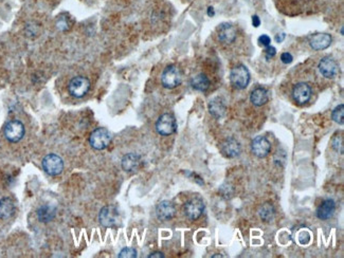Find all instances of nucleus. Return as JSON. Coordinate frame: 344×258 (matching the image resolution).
<instances>
[{
  "mask_svg": "<svg viewBox=\"0 0 344 258\" xmlns=\"http://www.w3.org/2000/svg\"><path fill=\"white\" fill-rule=\"evenodd\" d=\"M231 85L236 89H245L250 82V72L244 64L234 67L230 73Z\"/></svg>",
  "mask_w": 344,
  "mask_h": 258,
  "instance_id": "obj_1",
  "label": "nucleus"
},
{
  "mask_svg": "<svg viewBox=\"0 0 344 258\" xmlns=\"http://www.w3.org/2000/svg\"><path fill=\"white\" fill-rule=\"evenodd\" d=\"M26 134V129L24 124L18 120L10 121L6 124L4 129L5 138L10 143H18L23 140Z\"/></svg>",
  "mask_w": 344,
  "mask_h": 258,
  "instance_id": "obj_2",
  "label": "nucleus"
},
{
  "mask_svg": "<svg viewBox=\"0 0 344 258\" xmlns=\"http://www.w3.org/2000/svg\"><path fill=\"white\" fill-rule=\"evenodd\" d=\"M182 82V74L178 67L170 64L167 66L161 75V83H162L163 87L167 89H174L181 84Z\"/></svg>",
  "mask_w": 344,
  "mask_h": 258,
  "instance_id": "obj_3",
  "label": "nucleus"
},
{
  "mask_svg": "<svg viewBox=\"0 0 344 258\" xmlns=\"http://www.w3.org/2000/svg\"><path fill=\"white\" fill-rule=\"evenodd\" d=\"M90 81L85 77H75L73 78L68 84V91L69 93L77 99L84 98L90 90Z\"/></svg>",
  "mask_w": 344,
  "mask_h": 258,
  "instance_id": "obj_4",
  "label": "nucleus"
},
{
  "mask_svg": "<svg viewBox=\"0 0 344 258\" xmlns=\"http://www.w3.org/2000/svg\"><path fill=\"white\" fill-rule=\"evenodd\" d=\"M120 211L114 206L104 207L99 214V221L105 228L117 227L120 222Z\"/></svg>",
  "mask_w": 344,
  "mask_h": 258,
  "instance_id": "obj_5",
  "label": "nucleus"
},
{
  "mask_svg": "<svg viewBox=\"0 0 344 258\" xmlns=\"http://www.w3.org/2000/svg\"><path fill=\"white\" fill-rule=\"evenodd\" d=\"M111 142V134L106 128L100 127L92 132L89 138V143L92 148L96 150H103Z\"/></svg>",
  "mask_w": 344,
  "mask_h": 258,
  "instance_id": "obj_6",
  "label": "nucleus"
},
{
  "mask_svg": "<svg viewBox=\"0 0 344 258\" xmlns=\"http://www.w3.org/2000/svg\"><path fill=\"white\" fill-rule=\"evenodd\" d=\"M176 129L177 123L173 115L169 113H164L159 116V119L156 123V131L159 135L167 137L173 135L176 132Z\"/></svg>",
  "mask_w": 344,
  "mask_h": 258,
  "instance_id": "obj_7",
  "label": "nucleus"
},
{
  "mask_svg": "<svg viewBox=\"0 0 344 258\" xmlns=\"http://www.w3.org/2000/svg\"><path fill=\"white\" fill-rule=\"evenodd\" d=\"M42 168L50 176H59L64 169L63 159L55 154L47 155L42 159Z\"/></svg>",
  "mask_w": 344,
  "mask_h": 258,
  "instance_id": "obj_8",
  "label": "nucleus"
},
{
  "mask_svg": "<svg viewBox=\"0 0 344 258\" xmlns=\"http://www.w3.org/2000/svg\"><path fill=\"white\" fill-rule=\"evenodd\" d=\"M320 73L326 79H334L339 73V64L331 57H323L319 62Z\"/></svg>",
  "mask_w": 344,
  "mask_h": 258,
  "instance_id": "obj_9",
  "label": "nucleus"
},
{
  "mask_svg": "<svg viewBox=\"0 0 344 258\" xmlns=\"http://www.w3.org/2000/svg\"><path fill=\"white\" fill-rule=\"evenodd\" d=\"M205 211V203L199 198L188 201L185 206V214L190 220H197Z\"/></svg>",
  "mask_w": 344,
  "mask_h": 258,
  "instance_id": "obj_10",
  "label": "nucleus"
},
{
  "mask_svg": "<svg viewBox=\"0 0 344 258\" xmlns=\"http://www.w3.org/2000/svg\"><path fill=\"white\" fill-rule=\"evenodd\" d=\"M271 144L268 141V139L263 136L256 137L251 143V150L252 153L259 158H265L268 154L270 153Z\"/></svg>",
  "mask_w": 344,
  "mask_h": 258,
  "instance_id": "obj_11",
  "label": "nucleus"
},
{
  "mask_svg": "<svg viewBox=\"0 0 344 258\" xmlns=\"http://www.w3.org/2000/svg\"><path fill=\"white\" fill-rule=\"evenodd\" d=\"M156 214L159 220L167 221L174 218V216L176 215V208L170 201H167V200L161 201L157 206Z\"/></svg>",
  "mask_w": 344,
  "mask_h": 258,
  "instance_id": "obj_12",
  "label": "nucleus"
},
{
  "mask_svg": "<svg viewBox=\"0 0 344 258\" xmlns=\"http://www.w3.org/2000/svg\"><path fill=\"white\" fill-rule=\"evenodd\" d=\"M311 93H313V91H311L310 86L307 85L306 83H300L296 85L293 90L294 100L299 105L306 104L311 98Z\"/></svg>",
  "mask_w": 344,
  "mask_h": 258,
  "instance_id": "obj_13",
  "label": "nucleus"
},
{
  "mask_svg": "<svg viewBox=\"0 0 344 258\" xmlns=\"http://www.w3.org/2000/svg\"><path fill=\"white\" fill-rule=\"evenodd\" d=\"M241 144L239 143L238 140L233 138H229L224 140L221 144V152L227 158H235L240 156L241 154Z\"/></svg>",
  "mask_w": 344,
  "mask_h": 258,
  "instance_id": "obj_14",
  "label": "nucleus"
},
{
  "mask_svg": "<svg viewBox=\"0 0 344 258\" xmlns=\"http://www.w3.org/2000/svg\"><path fill=\"white\" fill-rule=\"evenodd\" d=\"M218 39L223 44H232L236 39L238 33H236L235 28L230 24H222L217 29Z\"/></svg>",
  "mask_w": 344,
  "mask_h": 258,
  "instance_id": "obj_15",
  "label": "nucleus"
},
{
  "mask_svg": "<svg viewBox=\"0 0 344 258\" xmlns=\"http://www.w3.org/2000/svg\"><path fill=\"white\" fill-rule=\"evenodd\" d=\"M336 211V203L332 199H326L322 202L317 210V217L321 220H327L332 217Z\"/></svg>",
  "mask_w": 344,
  "mask_h": 258,
  "instance_id": "obj_16",
  "label": "nucleus"
},
{
  "mask_svg": "<svg viewBox=\"0 0 344 258\" xmlns=\"http://www.w3.org/2000/svg\"><path fill=\"white\" fill-rule=\"evenodd\" d=\"M331 44V36L326 33H318L314 36H311L309 39V45L316 51L324 50L328 48Z\"/></svg>",
  "mask_w": 344,
  "mask_h": 258,
  "instance_id": "obj_17",
  "label": "nucleus"
},
{
  "mask_svg": "<svg viewBox=\"0 0 344 258\" xmlns=\"http://www.w3.org/2000/svg\"><path fill=\"white\" fill-rule=\"evenodd\" d=\"M140 163H141V158H140V156H138L137 154L131 153L123 157L122 168L125 171H128V173H133V171H136L139 168Z\"/></svg>",
  "mask_w": 344,
  "mask_h": 258,
  "instance_id": "obj_18",
  "label": "nucleus"
},
{
  "mask_svg": "<svg viewBox=\"0 0 344 258\" xmlns=\"http://www.w3.org/2000/svg\"><path fill=\"white\" fill-rule=\"evenodd\" d=\"M15 212V204L11 198L5 197L0 199V219H9Z\"/></svg>",
  "mask_w": 344,
  "mask_h": 258,
  "instance_id": "obj_19",
  "label": "nucleus"
},
{
  "mask_svg": "<svg viewBox=\"0 0 344 258\" xmlns=\"http://www.w3.org/2000/svg\"><path fill=\"white\" fill-rule=\"evenodd\" d=\"M37 218L40 222L48 223L56 216V209L52 206H41L37 212Z\"/></svg>",
  "mask_w": 344,
  "mask_h": 258,
  "instance_id": "obj_20",
  "label": "nucleus"
},
{
  "mask_svg": "<svg viewBox=\"0 0 344 258\" xmlns=\"http://www.w3.org/2000/svg\"><path fill=\"white\" fill-rule=\"evenodd\" d=\"M268 100H269V96H268V91L265 88L259 87L251 92L250 101L254 106H263L268 102Z\"/></svg>",
  "mask_w": 344,
  "mask_h": 258,
  "instance_id": "obj_21",
  "label": "nucleus"
},
{
  "mask_svg": "<svg viewBox=\"0 0 344 258\" xmlns=\"http://www.w3.org/2000/svg\"><path fill=\"white\" fill-rule=\"evenodd\" d=\"M191 85L195 90L203 92V91H207L210 88L211 83L206 74L200 73L191 80Z\"/></svg>",
  "mask_w": 344,
  "mask_h": 258,
  "instance_id": "obj_22",
  "label": "nucleus"
},
{
  "mask_svg": "<svg viewBox=\"0 0 344 258\" xmlns=\"http://www.w3.org/2000/svg\"><path fill=\"white\" fill-rule=\"evenodd\" d=\"M209 111L210 113L216 117V119H220L225 112V106L220 98H214L209 103Z\"/></svg>",
  "mask_w": 344,
  "mask_h": 258,
  "instance_id": "obj_23",
  "label": "nucleus"
},
{
  "mask_svg": "<svg viewBox=\"0 0 344 258\" xmlns=\"http://www.w3.org/2000/svg\"><path fill=\"white\" fill-rule=\"evenodd\" d=\"M259 214H260V217L263 221L269 222L274 217V209L270 203H265L264 206L261 207Z\"/></svg>",
  "mask_w": 344,
  "mask_h": 258,
  "instance_id": "obj_24",
  "label": "nucleus"
},
{
  "mask_svg": "<svg viewBox=\"0 0 344 258\" xmlns=\"http://www.w3.org/2000/svg\"><path fill=\"white\" fill-rule=\"evenodd\" d=\"M332 116V120H334L336 123L342 125L344 123V106L343 104H340L339 106H337L336 108L334 109L331 113Z\"/></svg>",
  "mask_w": 344,
  "mask_h": 258,
  "instance_id": "obj_25",
  "label": "nucleus"
},
{
  "mask_svg": "<svg viewBox=\"0 0 344 258\" xmlns=\"http://www.w3.org/2000/svg\"><path fill=\"white\" fill-rule=\"evenodd\" d=\"M331 146L336 152L343 154V137L341 135H336L331 140Z\"/></svg>",
  "mask_w": 344,
  "mask_h": 258,
  "instance_id": "obj_26",
  "label": "nucleus"
},
{
  "mask_svg": "<svg viewBox=\"0 0 344 258\" xmlns=\"http://www.w3.org/2000/svg\"><path fill=\"white\" fill-rule=\"evenodd\" d=\"M118 257H120V258H135V257H137V251L133 248H124L119 253V255H118Z\"/></svg>",
  "mask_w": 344,
  "mask_h": 258,
  "instance_id": "obj_27",
  "label": "nucleus"
},
{
  "mask_svg": "<svg viewBox=\"0 0 344 258\" xmlns=\"http://www.w3.org/2000/svg\"><path fill=\"white\" fill-rule=\"evenodd\" d=\"M259 42H260L261 46L268 47V46H270L271 39H270V37L268 36V35H262V36L259 37Z\"/></svg>",
  "mask_w": 344,
  "mask_h": 258,
  "instance_id": "obj_28",
  "label": "nucleus"
},
{
  "mask_svg": "<svg viewBox=\"0 0 344 258\" xmlns=\"http://www.w3.org/2000/svg\"><path fill=\"white\" fill-rule=\"evenodd\" d=\"M265 54H266L267 58H271L276 54V49L272 46H268L265 49Z\"/></svg>",
  "mask_w": 344,
  "mask_h": 258,
  "instance_id": "obj_29",
  "label": "nucleus"
},
{
  "mask_svg": "<svg viewBox=\"0 0 344 258\" xmlns=\"http://www.w3.org/2000/svg\"><path fill=\"white\" fill-rule=\"evenodd\" d=\"M58 28L62 31H66L68 30V23H67V20L65 18H60L58 20V24H56Z\"/></svg>",
  "mask_w": 344,
  "mask_h": 258,
  "instance_id": "obj_30",
  "label": "nucleus"
},
{
  "mask_svg": "<svg viewBox=\"0 0 344 258\" xmlns=\"http://www.w3.org/2000/svg\"><path fill=\"white\" fill-rule=\"evenodd\" d=\"M281 60L284 62V63H290L293 60H294V57L293 55L290 54V53L288 52H285L283 53V54L281 55Z\"/></svg>",
  "mask_w": 344,
  "mask_h": 258,
  "instance_id": "obj_31",
  "label": "nucleus"
},
{
  "mask_svg": "<svg viewBox=\"0 0 344 258\" xmlns=\"http://www.w3.org/2000/svg\"><path fill=\"white\" fill-rule=\"evenodd\" d=\"M252 25H253V27H255V28L260 27V25H261V20H260V17L257 16V15H253V16H252Z\"/></svg>",
  "mask_w": 344,
  "mask_h": 258,
  "instance_id": "obj_32",
  "label": "nucleus"
},
{
  "mask_svg": "<svg viewBox=\"0 0 344 258\" xmlns=\"http://www.w3.org/2000/svg\"><path fill=\"white\" fill-rule=\"evenodd\" d=\"M148 257H149V258H154V257L163 258V257H164V255H163L162 253H161V252H155V253H153V254H150Z\"/></svg>",
  "mask_w": 344,
  "mask_h": 258,
  "instance_id": "obj_33",
  "label": "nucleus"
},
{
  "mask_svg": "<svg viewBox=\"0 0 344 258\" xmlns=\"http://www.w3.org/2000/svg\"><path fill=\"white\" fill-rule=\"evenodd\" d=\"M284 38H285V34H284V33H282L281 35H276V36H275V40H276L277 42H282V41L284 40Z\"/></svg>",
  "mask_w": 344,
  "mask_h": 258,
  "instance_id": "obj_34",
  "label": "nucleus"
},
{
  "mask_svg": "<svg viewBox=\"0 0 344 258\" xmlns=\"http://www.w3.org/2000/svg\"><path fill=\"white\" fill-rule=\"evenodd\" d=\"M208 15H209V16H213V15H214V10H213V8L210 7V8L208 9Z\"/></svg>",
  "mask_w": 344,
  "mask_h": 258,
  "instance_id": "obj_35",
  "label": "nucleus"
},
{
  "mask_svg": "<svg viewBox=\"0 0 344 258\" xmlns=\"http://www.w3.org/2000/svg\"><path fill=\"white\" fill-rule=\"evenodd\" d=\"M212 257H213V258H215V257H222V256H221V255H213Z\"/></svg>",
  "mask_w": 344,
  "mask_h": 258,
  "instance_id": "obj_36",
  "label": "nucleus"
}]
</instances>
